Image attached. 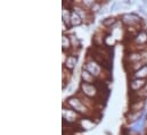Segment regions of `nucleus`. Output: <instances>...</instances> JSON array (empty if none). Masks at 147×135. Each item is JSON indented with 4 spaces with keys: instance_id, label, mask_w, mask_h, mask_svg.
Instances as JSON below:
<instances>
[{
    "instance_id": "nucleus-1",
    "label": "nucleus",
    "mask_w": 147,
    "mask_h": 135,
    "mask_svg": "<svg viewBox=\"0 0 147 135\" xmlns=\"http://www.w3.org/2000/svg\"><path fill=\"white\" fill-rule=\"evenodd\" d=\"M66 102L76 114H80V115H88L89 114V109L83 104V102L81 101L79 98L70 97V98H67Z\"/></svg>"
},
{
    "instance_id": "nucleus-2",
    "label": "nucleus",
    "mask_w": 147,
    "mask_h": 135,
    "mask_svg": "<svg viewBox=\"0 0 147 135\" xmlns=\"http://www.w3.org/2000/svg\"><path fill=\"white\" fill-rule=\"evenodd\" d=\"M80 90L82 94L89 99H96L97 97H99V91L95 84H88V83L82 82L80 85Z\"/></svg>"
},
{
    "instance_id": "nucleus-3",
    "label": "nucleus",
    "mask_w": 147,
    "mask_h": 135,
    "mask_svg": "<svg viewBox=\"0 0 147 135\" xmlns=\"http://www.w3.org/2000/svg\"><path fill=\"white\" fill-rule=\"evenodd\" d=\"M83 69L87 70L88 73H90L95 78L100 76L102 69H100V65L98 63H96L95 60H88L84 65H83Z\"/></svg>"
},
{
    "instance_id": "nucleus-4",
    "label": "nucleus",
    "mask_w": 147,
    "mask_h": 135,
    "mask_svg": "<svg viewBox=\"0 0 147 135\" xmlns=\"http://www.w3.org/2000/svg\"><path fill=\"white\" fill-rule=\"evenodd\" d=\"M121 18H122L123 24H125V25H128V26H130V27L137 26V25L140 23V19H142L137 14H134V13L123 14Z\"/></svg>"
},
{
    "instance_id": "nucleus-5",
    "label": "nucleus",
    "mask_w": 147,
    "mask_h": 135,
    "mask_svg": "<svg viewBox=\"0 0 147 135\" xmlns=\"http://www.w3.org/2000/svg\"><path fill=\"white\" fill-rule=\"evenodd\" d=\"M147 84V80H139V78H132L129 82V91L137 93V91L143 90Z\"/></svg>"
},
{
    "instance_id": "nucleus-6",
    "label": "nucleus",
    "mask_w": 147,
    "mask_h": 135,
    "mask_svg": "<svg viewBox=\"0 0 147 135\" xmlns=\"http://www.w3.org/2000/svg\"><path fill=\"white\" fill-rule=\"evenodd\" d=\"M63 119L66 120V124H75L78 122V114L73 109L63 108Z\"/></svg>"
},
{
    "instance_id": "nucleus-7",
    "label": "nucleus",
    "mask_w": 147,
    "mask_h": 135,
    "mask_svg": "<svg viewBox=\"0 0 147 135\" xmlns=\"http://www.w3.org/2000/svg\"><path fill=\"white\" fill-rule=\"evenodd\" d=\"M134 41L137 45H146L147 44V32L142 30L138 31V33L136 34V36L134 37Z\"/></svg>"
},
{
    "instance_id": "nucleus-8",
    "label": "nucleus",
    "mask_w": 147,
    "mask_h": 135,
    "mask_svg": "<svg viewBox=\"0 0 147 135\" xmlns=\"http://www.w3.org/2000/svg\"><path fill=\"white\" fill-rule=\"evenodd\" d=\"M142 59H143V56H142V52H139V51H132L129 53V56L125 57V60H128L129 64L142 63Z\"/></svg>"
},
{
    "instance_id": "nucleus-9",
    "label": "nucleus",
    "mask_w": 147,
    "mask_h": 135,
    "mask_svg": "<svg viewBox=\"0 0 147 135\" xmlns=\"http://www.w3.org/2000/svg\"><path fill=\"white\" fill-rule=\"evenodd\" d=\"M78 63V56L75 55H69L66 57V60L64 61V67H66L70 70H73Z\"/></svg>"
},
{
    "instance_id": "nucleus-10",
    "label": "nucleus",
    "mask_w": 147,
    "mask_h": 135,
    "mask_svg": "<svg viewBox=\"0 0 147 135\" xmlns=\"http://www.w3.org/2000/svg\"><path fill=\"white\" fill-rule=\"evenodd\" d=\"M132 78H139V80H147V65H144L139 70L131 74Z\"/></svg>"
},
{
    "instance_id": "nucleus-11",
    "label": "nucleus",
    "mask_w": 147,
    "mask_h": 135,
    "mask_svg": "<svg viewBox=\"0 0 147 135\" xmlns=\"http://www.w3.org/2000/svg\"><path fill=\"white\" fill-rule=\"evenodd\" d=\"M74 11L82 18V21H86V19H89L90 18L89 17V13H88V10H86L84 7L76 6V7H74Z\"/></svg>"
},
{
    "instance_id": "nucleus-12",
    "label": "nucleus",
    "mask_w": 147,
    "mask_h": 135,
    "mask_svg": "<svg viewBox=\"0 0 147 135\" xmlns=\"http://www.w3.org/2000/svg\"><path fill=\"white\" fill-rule=\"evenodd\" d=\"M71 14H72V11H70V9L69 8H63V23L64 24H66V27L67 29H70L71 27Z\"/></svg>"
},
{
    "instance_id": "nucleus-13",
    "label": "nucleus",
    "mask_w": 147,
    "mask_h": 135,
    "mask_svg": "<svg viewBox=\"0 0 147 135\" xmlns=\"http://www.w3.org/2000/svg\"><path fill=\"white\" fill-rule=\"evenodd\" d=\"M81 80H82L83 83H88V84H91V83H95L96 82L95 81V77L90 73H88L87 70H84V69H82V72H81Z\"/></svg>"
},
{
    "instance_id": "nucleus-14",
    "label": "nucleus",
    "mask_w": 147,
    "mask_h": 135,
    "mask_svg": "<svg viewBox=\"0 0 147 135\" xmlns=\"http://www.w3.org/2000/svg\"><path fill=\"white\" fill-rule=\"evenodd\" d=\"M82 18L75 13V11H72L71 14V27H75V26H80L82 24Z\"/></svg>"
},
{
    "instance_id": "nucleus-15",
    "label": "nucleus",
    "mask_w": 147,
    "mask_h": 135,
    "mask_svg": "<svg viewBox=\"0 0 147 135\" xmlns=\"http://www.w3.org/2000/svg\"><path fill=\"white\" fill-rule=\"evenodd\" d=\"M63 43H62V47H63V50H69L72 44H71V40H70V36L67 35H63V39H62Z\"/></svg>"
},
{
    "instance_id": "nucleus-16",
    "label": "nucleus",
    "mask_w": 147,
    "mask_h": 135,
    "mask_svg": "<svg viewBox=\"0 0 147 135\" xmlns=\"http://www.w3.org/2000/svg\"><path fill=\"white\" fill-rule=\"evenodd\" d=\"M115 23H116V18L115 17H107V18L102 21V24L104 26H106V27H112Z\"/></svg>"
},
{
    "instance_id": "nucleus-17",
    "label": "nucleus",
    "mask_w": 147,
    "mask_h": 135,
    "mask_svg": "<svg viewBox=\"0 0 147 135\" xmlns=\"http://www.w3.org/2000/svg\"><path fill=\"white\" fill-rule=\"evenodd\" d=\"M70 40H71V44H72V47H76V48H79V47L81 45V42H80V40L76 37V35H75V34H72V35L70 36Z\"/></svg>"
},
{
    "instance_id": "nucleus-18",
    "label": "nucleus",
    "mask_w": 147,
    "mask_h": 135,
    "mask_svg": "<svg viewBox=\"0 0 147 135\" xmlns=\"http://www.w3.org/2000/svg\"><path fill=\"white\" fill-rule=\"evenodd\" d=\"M119 7H121V2H119V1H114V2L112 3V6H111V10H116Z\"/></svg>"
},
{
    "instance_id": "nucleus-19",
    "label": "nucleus",
    "mask_w": 147,
    "mask_h": 135,
    "mask_svg": "<svg viewBox=\"0 0 147 135\" xmlns=\"http://www.w3.org/2000/svg\"><path fill=\"white\" fill-rule=\"evenodd\" d=\"M138 8H139V11H140V13H142L143 15H145V16H146V17H147V11H146V10H145V8H144L143 6H139Z\"/></svg>"
},
{
    "instance_id": "nucleus-20",
    "label": "nucleus",
    "mask_w": 147,
    "mask_h": 135,
    "mask_svg": "<svg viewBox=\"0 0 147 135\" xmlns=\"http://www.w3.org/2000/svg\"><path fill=\"white\" fill-rule=\"evenodd\" d=\"M123 3H124V5H127V6H131V5H134V2H132V1H129V0L123 1Z\"/></svg>"
}]
</instances>
